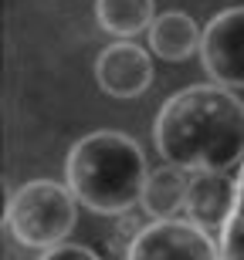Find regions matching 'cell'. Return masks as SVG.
Masks as SVG:
<instances>
[{
	"mask_svg": "<svg viewBox=\"0 0 244 260\" xmlns=\"http://www.w3.org/2000/svg\"><path fill=\"white\" fill-rule=\"evenodd\" d=\"M200 64L217 85L244 88V7L221 10L204 27Z\"/></svg>",
	"mask_w": 244,
	"mask_h": 260,
	"instance_id": "5b68a950",
	"label": "cell"
},
{
	"mask_svg": "<svg viewBox=\"0 0 244 260\" xmlns=\"http://www.w3.org/2000/svg\"><path fill=\"white\" fill-rule=\"evenodd\" d=\"M200 41H204V30L183 10H166L149 24V48L163 61H186L200 51Z\"/></svg>",
	"mask_w": 244,
	"mask_h": 260,
	"instance_id": "ba28073f",
	"label": "cell"
},
{
	"mask_svg": "<svg viewBox=\"0 0 244 260\" xmlns=\"http://www.w3.org/2000/svg\"><path fill=\"white\" fill-rule=\"evenodd\" d=\"M156 14V0H95L98 27L112 38H136L149 30Z\"/></svg>",
	"mask_w": 244,
	"mask_h": 260,
	"instance_id": "30bf717a",
	"label": "cell"
},
{
	"mask_svg": "<svg viewBox=\"0 0 244 260\" xmlns=\"http://www.w3.org/2000/svg\"><path fill=\"white\" fill-rule=\"evenodd\" d=\"M95 81L112 98H139L153 85V61L149 51L119 38L95 58Z\"/></svg>",
	"mask_w": 244,
	"mask_h": 260,
	"instance_id": "8992f818",
	"label": "cell"
},
{
	"mask_svg": "<svg viewBox=\"0 0 244 260\" xmlns=\"http://www.w3.org/2000/svg\"><path fill=\"white\" fill-rule=\"evenodd\" d=\"M166 162L186 173L231 169L244 155V102L227 85H194L166 98L153 125Z\"/></svg>",
	"mask_w": 244,
	"mask_h": 260,
	"instance_id": "6da1fadb",
	"label": "cell"
},
{
	"mask_svg": "<svg viewBox=\"0 0 244 260\" xmlns=\"http://www.w3.org/2000/svg\"><path fill=\"white\" fill-rule=\"evenodd\" d=\"M132 260H217L221 247L197 220H159L136 233L126 247Z\"/></svg>",
	"mask_w": 244,
	"mask_h": 260,
	"instance_id": "277c9868",
	"label": "cell"
},
{
	"mask_svg": "<svg viewBox=\"0 0 244 260\" xmlns=\"http://www.w3.org/2000/svg\"><path fill=\"white\" fill-rule=\"evenodd\" d=\"M237 200V176L231 179L227 169H200L186 189V213L190 220L207 226H224Z\"/></svg>",
	"mask_w": 244,
	"mask_h": 260,
	"instance_id": "52a82bcc",
	"label": "cell"
},
{
	"mask_svg": "<svg viewBox=\"0 0 244 260\" xmlns=\"http://www.w3.org/2000/svg\"><path fill=\"white\" fill-rule=\"evenodd\" d=\"M186 169L166 162L159 169H153L146 179V189H143V210L153 216V220H166V216H176L180 206H186V189H190V179H186Z\"/></svg>",
	"mask_w": 244,
	"mask_h": 260,
	"instance_id": "9c48e42d",
	"label": "cell"
},
{
	"mask_svg": "<svg viewBox=\"0 0 244 260\" xmlns=\"http://www.w3.org/2000/svg\"><path fill=\"white\" fill-rule=\"evenodd\" d=\"M75 200L78 196L71 193V186L55 179H31L7 200V230L31 250H48L65 240L78 220Z\"/></svg>",
	"mask_w": 244,
	"mask_h": 260,
	"instance_id": "3957f363",
	"label": "cell"
},
{
	"mask_svg": "<svg viewBox=\"0 0 244 260\" xmlns=\"http://www.w3.org/2000/svg\"><path fill=\"white\" fill-rule=\"evenodd\" d=\"M65 176L82 206L105 216L129 213L136 203H143V189L149 179L143 149L116 128L88 132L71 145Z\"/></svg>",
	"mask_w": 244,
	"mask_h": 260,
	"instance_id": "7a4b0ae2",
	"label": "cell"
},
{
	"mask_svg": "<svg viewBox=\"0 0 244 260\" xmlns=\"http://www.w3.org/2000/svg\"><path fill=\"white\" fill-rule=\"evenodd\" d=\"M221 257L224 260H244V166L237 169V200L234 210L221 226Z\"/></svg>",
	"mask_w": 244,
	"mask_h": 260,
	"instance_id": "8fae6325",
	"label": "cell"
},
{
	"mask_svg": "<svg viewBox=\"0 0 244 260\" xmlns=\"http://www.w3.org/2000/svg\"><path fill=\"white\" fill-rule=\"evenodd\" d=\"M41 257L44 260H95V250L92 247H85V243H55V247H48V250H41Z\"/></svg>",
	"mask_w": 244,
	"mask_h": 260,
	"instance_id": "7c38bea8",
	"label": "cell"
}]
</instances>
